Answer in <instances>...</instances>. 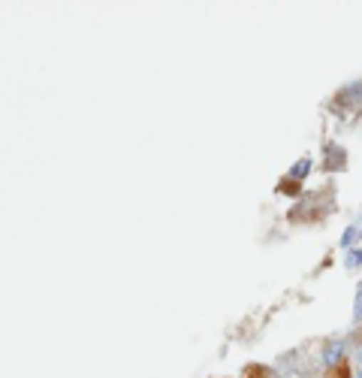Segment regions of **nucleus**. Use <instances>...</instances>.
<instances>
[{"mask_svg":"<svg viewBox=\"0 0 362 378\" xmlns=\"http://www.w3.org/2000/svg\"><path fill=\"white\" fill-rule=\"evenodd\" d=\"M356 363H359V367H362V345H359V351H356Z\"/></svg>","mask_w":362,"mask_h":378,"instance_id":"5","label":"nucleus"},{"mask_svg":"<svg viewBox=\"0 0 362 378\" xmlns=\"http://www.w3.org/2000/svg\"><path fill=\"white\" fill-rule=\"evenodd\" d=\"M344 267H347V270H359V267H362V248H351V251H347Z\"/></svg>","mask_w":362,"mask_h":378,"instance_id":"2","label":"nucleus"},{"mask_svg":"<svg viewBox=\"0 0 362 378\" xmlns=\"http://www.w3.org/2000/svg\"><path fill=\"white\" fill-rule=\"evenodd\" d=\"M344 354H347V342L344 339H332L323 348V367H335L338 360H344Z\"/></svg>","mask_w":362,"mask_h":378,"instance_id":"1","label":"nucleus"},{"mask_svg":"<svg viewBox=\"0 0 362 378\" xmlns=\"http://www.w3.org/2000/svg\"><path fill=\"white\" fill-rule=\"evenodd\" d=\"M359 287H362V282H359Z\"/></svg>","mask_w":362,"mask_h":378,"instance_id":"7","label":"nucleus"},{"mask_svg":"<svg viewBox=\"0 0 362 378\" xmlns=\"http://www.w3.org/2000/svg\"><path fill=\"white\" fill-rule=\"evenodd\" d=\"M359 224H351V227H347V233L341 236V248H353V242H356V239H359Z\"/></svg>","mask_w":362,"mask_h":378,"instance_id":"3","label":"nucleus"},{"mask_svg":"<svg viewBox=\"0 0 362 378\" xmlns=\"http://www.w3.org/2000/svg\"><path fill=\"white\" fill-rule=\"evenodd\" d=\"M308 170H311V160H299V163H293V170H290V175H293V179H305V175H308Z\"/></svg>","mask_w":362,"mask_h":378,"instance_id":"4","label":"nucleus"},{"mask_svg":"<svg viewBox=\"0 0 362 378\" xmlns=\"http://www.w3.org/2000/svg\"><path fill=\"white\" fill-rule=\"evenodd\" d=\"M353 378H362V367H359V369H356V375H353Z\"/></svg>","mask_w":362,"mask_h":378,"instance_id":"6","label":"nucleus"}]
</instances>
